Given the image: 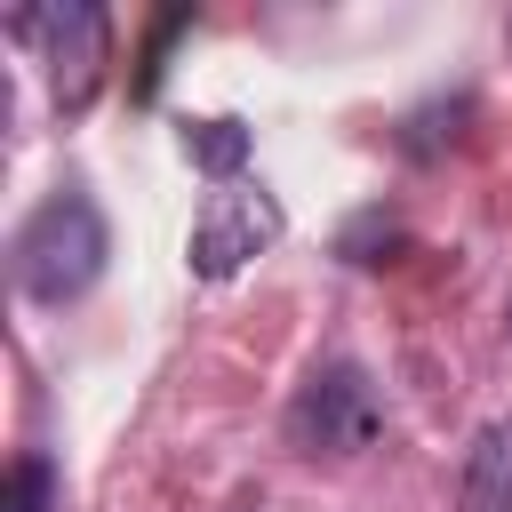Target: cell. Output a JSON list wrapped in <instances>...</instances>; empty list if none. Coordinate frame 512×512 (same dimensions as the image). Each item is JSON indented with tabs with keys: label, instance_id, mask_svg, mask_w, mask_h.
I'll return each mask as SVG.
<instances>
[{
	"label": "cell",
	"instance_id": "obj_6",
	"mask_svg": "<svg viewBox=\"0 0 512 512\" xmlns=\"http://www.w3.org/2000/svg\"><path fill=\"white\" fill-rule=\"evenodd\" d=\"M248 120H232V112H216V120H184V160L200 168V176H216V184H240V168H248Z\"/></svg>",
	"mask_w": 512,
	"mask_h": 512
},
{
	"label": "cell",
	"instance_id": "obj_5",
	"mask_svg": "<svg viewBox=\"0 0 512 512\" xmlns=\"http://www.w3.org/2000/svg\"><path fill=\"white\" fill-rule=\"evenodd\" d=\"M456 504H464V512H512V424H480V432H472Z\"/></svg>",
	"mask_w": 512,
	"mask_h": 512
},
{
	"label": "cell",
	"instance_id": "obj_3",
	"mask_svg": "<svg viewBox=\"0 0 512 512\" xmlns=\"http://www.w3.org/2000/svg\"><path fill=\"white\" fill-rule=\"evenodd\" d=\"M376 432H384V400H376L360 360L312 368L296 384V400H288V448L296 456H360Z\"/></svg>",
	"mask_w": 512,
	"mask_h": 512
},
{
	"label": "cell",
	"instance_id": "obj_7",
	"mask_svg": "<svg viewBox=\"0 0 512 512\" xmlns=\"http://www.w3.org/2000/svg\"><path fill=\"white\" fill-rule=\"evenodd\" d=\"M56 496H64L56 464H48L40 448H24V456L8 464V496H0V512H56Z\"/></svg>",
	"mask_w": 512,
	"mask_h": 512
},
{
	"label": "cell",
	"instance_id": "obj_1",
	"mask_svg": "<svg viewBox=\"0 0 512 512\" xmlns=\"http://www.w3.org/2000/svg\"><path fill=\"white\" fill-rule=\"evenodd\" d=\"M104 256H112V224H104V208H96L80 184L48 192V200L16 224V240H8V272H16V288H24L32 304H72V296H88L96 272H104Z\"/></svg>",
	"mask_w": 512,
	"mask_h": 512
},
{
	"label": "cell",
	"instance_id": "obj_4",
	"mask_svg": "<svg viewBox=\"0 0 512 512\" xmlns=\"http://www.w3.org/2000/svg\"><path fill=\"white\" fill-rule=\"evenodd\" d=\"M280 224L288 216H280V200L264 184H216L200 200V216H192V248H184L192 280H232L240 264H256L280 240Z\"/></svg>",
	"mask_w": 512,
	"mask_h": 512
},
{
	"label": "cell",
	"instance_id": "obj_2",
	"mask_svg": "<svg viewBox=\"0 0 512 512\" xmlns=\"http://www.w3.org/2000/svg\"><path fill=\"white\" fill-rule=\"evenodd\" d=\"M8 32H16V40H40V64H48V96H56V112H88V96L104 88L112 16H104L96 0H48V8H16Z\"/></svg>",
	"mask_w": 512,
	"mask_h": 512
},
{
	"label": "cell",
	"instance_id": "obj_8",
	"mask_svg": "<svg viewBox=\"0 0 512 512\" xmlns=\"http://www.w3.org/2000/svg\"><path fill=\"white\" fill-rule=\"evenodd\" d=\"M176 32H192V8H168V16L152 24V40H144V64H136V96H160V72H168V48H176Z\"/></svg>",
	"mask_w": 512,
	"mask_h": 512
},
{
	"label": "cell",
	"instance_id": "obj_9",
	"mask_svg": "<svg viewBox=\"0 0 512 512\" xmlns=\"http://www.w3.org/2000/svg\"><path fill=\"white\" fill-rule=\"evenodd\" d=\"M392 240H400V224H392V216H376V208H368V216H352V224H344V240H336V248H344V256H352V264H376V256H368V248H392Z\"/></svg>",
	"mask_w": 512,
	"mask_h": 512
}]
</instances>
